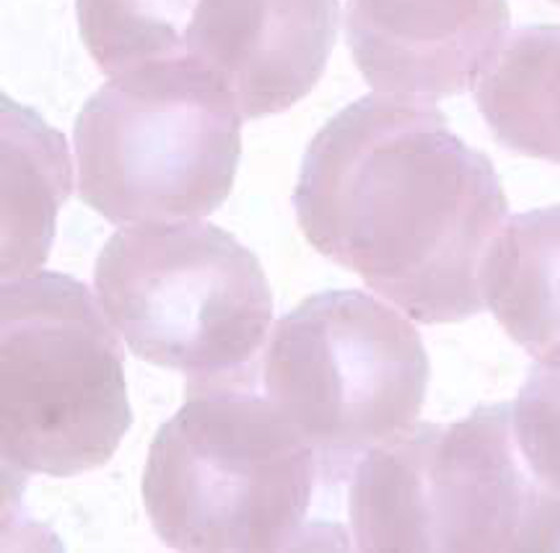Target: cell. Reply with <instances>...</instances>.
I'll list each match as a JSON object with an SVG mask.
<instances>
[{"instance_id": "4fadbf2b", "label": "cell", "mask_w": 560, "mask_h": 553, "mask_svg": "<svg viewBox=\"0 0 560 553\" xmlns=\"http://www.w3.org/2000/svg\"><path fill=\"white\" fill-rule=\"evenodd\" d=\"M553 2H556V4L560 5V0H553Z\"/></svg>"}, {"instance_id": "ba28073f", "label": "cell", "mask_w": 560, "mask_h": 553, "mask_svg": "<svg viewBox=\"0 0 560 553\" xmlns=\"http://www.w3.org/2000/svg\"><path fill=\"white\" fill-rule=\"evenodd\" d=\"M508 0H348L347 42L377 92L438 101L474 91L509 35Z\"/></svg>"}, {"instance_id": "3957f363", "label": "cell", "mask_w": 560, "mask_h": 553, "mask_svg": "<svg viewBox=\"0 0 560 553\" xmlns=\"http://www.w3.org/2000/svg\"><path fill=\"white\" fill-rule=\"evenodd\" d=\"M360 552L560 553V490L527 459L512 403L454 424L416 422L348 483Z\"/></svg>"}, {"instance_id": "5b68a950", "label": "cell", "mask_w": 560, "mask_h": 553, "mask_svg": "<svg viewBox=\"0 0 560 553\" xmlns=\"http://www.w3.org/2000/svg\"><path fill=\"white\" fill-rule=\"evenodd\" d=\"M429 360L416 327L362 291H324L277 320L258 386L317 455L330 487L416 424Z\"/></svg>"}, {"instance_id": "7a4b0ae2", "label": "cell", "mask_w": 560, "mask_h": 553, "mask_svg": "<svg viewBox=\"0 0 560 553\" xmlns=\"http://www.w3.org/2000/svg\"><path fill=\"white\" fill-rule=\"evenodd\" d=\"M317 455L258 386V372L187 383L186 403L149 446L142 498L180 552H293L348 541L312 519Z\"/></svg>"}, {"instance_id": "30bf717a", "label": "cell", "mask_w": 560, "mask_h": 553, "mask_svg": "<svg viewBox=\"0 0 560 553\" xmlns=\"http://www.w3.org/2000/svg\"><path fill=\"white\" fill-rule=\"evenodd\" d=\"M482 296L527 355L560 344V204L505 222L485 261Z\"/></svg>"}, {"instance_id": "9c48e42d", "label": "cell", "mask_w": 560, "mask_h": 553, "mask_svg": "<svg viewBox=\"0 0 560 553\" xmlns=\"http://www.w3.org/2000/svg\"><path fill=\"white\" fill-rule=\"evenodd\" d=\"M65 136L37 113L2 103V276L37 273L46 263L59 208L70 198Z\"/></svg>"}, {"instance_id": "8992f818", "label": "cell", "mask_w": 560, "mask_h": 553, "mask_svg": "<svg viewBox=\"0 0 560 553\" xmlns=\"http://www.w3.org/2000/svg\"><path fill=\"white\" fill-rule=\"evenodd\" d=\"M101 305L137 358L187 383L255 370L273 317L260 261L201 220L115 232L95 261Z\"/></svg>"}, {"instance_id": "277c9868", "label": "cell", "mask_w": 560, "mask_h": 553, "mask_svg": "<svg viewBox=\"0 0 560 553\" xmlns=\"http://www.w3.org/2000/svg\"><path fill=\"white\" fill-rule=\"evenodd\" d=\"M100 297L67 273L0 291V454L23 478L112 460L132 425L124 346Z\"/></svg>"}, {"instance_id": "8fae6325", "label": "cell", "mask_w": 560, "mask_h": 553, "mask_svg": "<svg viewBox=\"0 0 560 553\" xmlns=\"http://www.w3.org/2000/svg\"><path fill=\"white\" fill-rule=\"evenodd\" d=\"M474 101L503 148L560 165V26L509 34L479 77Z\"/></svg>"}, {"instance_id": "52a82bcc", "label": "cell", "mask_w": 560, "mask_h": 553, "mask_svg": "<svg viewBox=\"0 0 560 553\" xmlns=\"http://www.w3.org/2000/svg\"><path fill=\"white\" fill-rule=\"evenodd\" d=\"M243 123L220 89L194 74L113 77L74 121L80 199L124 227L211 215L234 186Z\"/></svg>"}, {"instance_id": "7c38bea8", "label": "cell", "mask_w": 560, "mask_h": 553, "mask_svg": "<svg viewBox=\"0 0 560 553\" xmlns=\"http://www.w3.org/2000/svg\"><path fill=\"white\" fill-rule=\"evenodd\" d=\"M535 360L512 403L515 431L536 471L560 490V344Z\"/></svg>"}, {"instance_id": "6da1fadb", "label": "cell", "mask_w": 560, "mask_h": 553, "mask_svg": "<svg viewBox=\"0 0 560 553\" xmlns=\"http://www.w3.org/2000/svg\"><path fill=\"white\" fill-rule=\"evenodd\" d=\"M293 204L318 252L417 322L487 310L482 269L508 196L436 101L374 92L351 103L310 142Z\"/></svg>"}]
</instances>
